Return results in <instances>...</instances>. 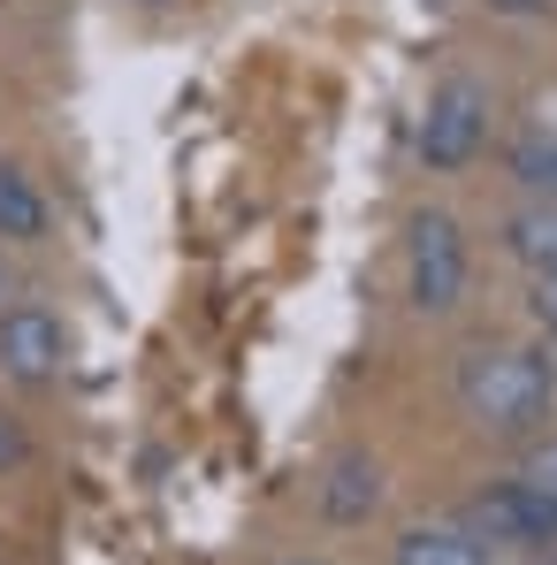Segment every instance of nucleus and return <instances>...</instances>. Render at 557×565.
Masks as SVG:
<instances>
[{
    "instance_id": "nucleus-15",
    "label": "nucleus",
    "mask_w": 557,
    "mask_h": 565,
    "mask_svg": "<svg viewBox=\"0 0 557 565\" xmlns=\"http://www.w3.org/2000/svg\"><path fill=\"white\" fill-rule=\"evenodd\" d=\"M276 565H329V558H276Z\"/></svg>"
},
{
    "instance_id": "nucleus-1",
    "label": "nucleus",
    "mask_w": 557,
    "mask_h": 565,
    "mask_svg": "<svg viewBox=\"0 0 557 565\" xmlns=\"http://www.w3.org/2000/svg\"><path fill=\"white\" fill-rule=\"evenodd\" d=\"M465 428L481 436H535L557 413V360L550 344H473L459 352V375H451Z\"/></svg>"
},
{
    "instance_id": "nucleus-6",
    "label": "nucleus",
    "mask_w": 557,
    "mask_h": 565,
    "mask_svg": "<svg viewBox=\"0 0 557 565\" xmlns=\"http://www.w3.org/2000/svg\"><path fill=\"white\" fill-rule=\"evenodd\" d=\"M313 504H321L329 527H367L374 512H382V459H374V451H336V459L321 467Z\"/></svg>"
},
{
    "instance_id": "nucleus-16",
    "label": "nucleus",
    "mask_w": 557,
    "mask_h": 565,
    "mask_svg": "<svg viewBox=\"0 0 557 565\" xmlns=\"http://www.w3.org/2000/svg\"><path fill=\"white\" fill-rule=\"evenodd\" d=\"M138 8H169V0H138Z\"/></svg>"
},
{
    "instance_id": "nucleus-5",
    "label": "nucleus",
    "mask_w": 557,
    "mask_h": 565,
    "mask_svg": "<svg viewBox=\"0 0 557 565\" xmlns=\"http://www.w3.org/2000/svg\"><path fill=\"white\" fill-rule=\"evenodd\" d=\"M69 367V329H62V313L54 306H8L0 313V375L23 382V390H46V382H62Z\"/></svg>"
},
{
    "instance_id": "nucleus-2",
    "label": "nucleus",
    "mask_w": 557,
    "mask_h": 565,
    "mask_svg": "<svg viewBox=\"0 0 557 565\" xmlns=\"http://www.w3.org/2000/svg\"><path fill=\"white\" fill-rule=\"evenodd\" d=\"M489 122H496V93H489V77H473V70H451L428 107H420V130H413V153H420V169L428 177H459L481 161V146H489Z\"/></svg>"
},
{
    "instance_id": "nucleus-3",
    "label": "nucleus",
    "mask_w": 557,
    "mask_h": 565,
    "mask_svg": "<svg viewBox=\"0 0 557 565\" xmlns=\"http://www.w3.org/2000/svg\"><path fill=\"white\" fill-rule=\"evenodd\" d=\"M465 282H473L465 222L443 206H420L405 222V298H413V313H459Z\"/></svg>"
},
{
    "instance_id": "nucleus-17",
    "label": "nucleus",
    "mask_w": 557,
    "mask_h": 565,
    "mask_svg": "<svg viewBox=\"0 0 557 565\" xmlns=\"http://www.w3.org/2000/svg\"><path fill=\"white\" fill-rule=\"evenodd\" d=\"M0 290H8V268H0Z\"/></svg>"
},
{
    "instance_id": "nucleus-9",
    "label": "nucleus",
    "mask_w": 557,
    "mask_h": 565,
    "mask_svg": "<svg viewBox=\"0 0 557 565\" xmlns=\"http://www.w3.org/2000/svg\"><path fill=\"white\" fill-rule=\"evenodd\" d=\"M46 230H54V199L39 191L31 169L0 161V245H46Z\"/></svg>"
},
{
    "instance_id": "nucleus-10",
    "label": "nucleus",
    "mask_w": 557,
    "mask_h": 565,
    "mask_svg": "<svg viewBox=\"0 0 557 565\" xmlns=\"http://www.w3.org/2000/svg\"><path fill=\"white\" fill-rule=\"evenodd\" d=\"M512 184L527 199H557V146L550 138H519L512 146Z\"/></svg>"
},
{
    "instance_id": "nucleus-4",
    "label": "nucleus",
    "mask_w": 557,
    "mask_h": 565,
    "mask_svg": "<svg viewBox=\"0 0 557 565\" xmlns=\"http://www.w3.org/2000/svg\"><path fill=\"white\" fill-rule=\"evenodd\" d=\"M459 520L489 543V551H527V558H550V551H557V497H543L527 473L489 481Z\"/></svg>"
},
{
    "instance_id": "nucleus-11",
    "label": "nucleus",
    "mask_w": 557,
    "mask_h": 565,
    "mask_svg": "<svg viewBox=\"0 0 557 565\" xmlns=\"http://www.w3.org/2000/svg\"><path fill=\"white\" fill-rule=\"evenodd\" d=\"M527 313L543 337H557V276H527Z\"/></svg>"
},
{
    "instance_id": "nucleus-7",
    "label": "nucleus",
    "mask_w": 557,
    "mask_h": 565,
    "mask_svg": "<svg viewBox=\"0 0 557 565\" xmlns=\"http://www.w3.org/2000/svg\"><path fill=\"white\" fill-rule=\"evenodd\" d=\"M389 565H496V551L465 520H413L389 543Z\"/></svg>"
},
{
    "instance_id": "nucleus-13",
    "label": "nucleus",
    "mask_w": 557,
    "mask_h": 565,
    "mask_svg": "<svg viewBox=\"0 0 557 565\" xmlns=\"http://www.w3.org/2000/svg\"><path fill=\"white\" fill-rule=\"evenodd\" d=\"M527 481H535V489H543V497H557V444H543V451H535V459H527Z\"/></svg>"
},
{
    "instance_id": "nucleus-12",
    "label": "nucleus",
    "mask_w": 557,
    "mask_h": 565,
    "mask_svg": "<svg viewBox=\"0 0 557 565\" xmlns=\"http://www.w3.org/2000/svg\"><path fill=\"white\" fill-rule=\"evenodd\" d=\"M23 459H31V436H23V420L0 405V473H15Z\"/></svg>"
},
{
    "instance_id": "nucleus-8",
    "label": "nucleus",
    "mask_w": 557,
    "mask_h": 565,
    "mask_svg": "<svg viewBox=\"0 0 557 565\" xmlns=\"http://www.w3.org/2000/svg\"><path fill=\"white\" fill-rule=\"evenodd\" d=\"M496 245L519 276H557V199H527L496 222Z\"/></svg>"
},
{
    "instance_id": "nucleus-14",
    "label": "nucleus",
    "mask_w": 557,
    "mask_h": 565,
    "mask_svg": "<svg viewBox=\"0 0 557 565\" xmlns=\"http://www.w3.org/2000/svg\"><path fill=\"white\" fill-rule=\"evenodd\" d=\"M489 15H512V23H527V15H550L557 0H481Z\"/></svg>"
}]
</instances>
